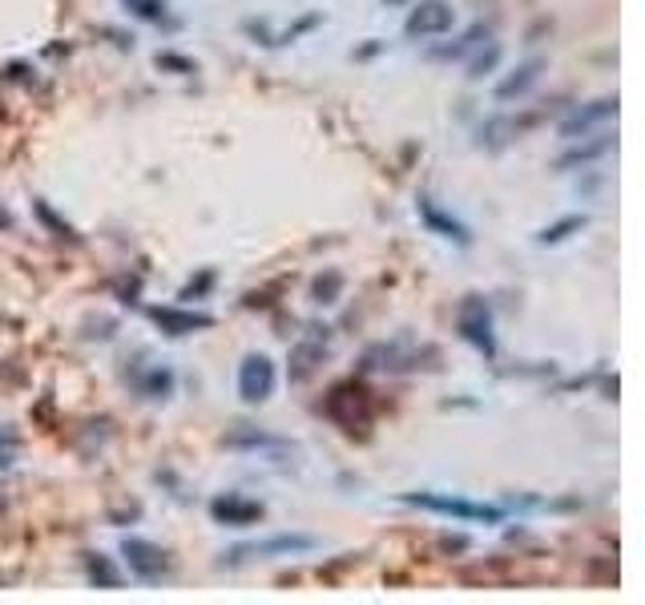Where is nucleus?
Instances as JSON below:
<instances>
[{
	"instance_id": "17",
	"label": "nucleus",
	"mask_w": 645,
	"mask_h": 605,
	"mask_svg": "<svg viewBox=\"0 0 645 605\" xmlns=\"http://www.w3.org/2000/svg\"><path fill=\"white\" fill-rule=\"evenodd\" d=\"M85 573H89V582L101 585V590H117V585H122V573L114 569V561H109L106 553H89V557H85Z\"/></svg>"
},
{
	"instance_id": "19",
	"label": "nucleus",
	"mask_w": 645,
	"mask_h": 605,
	"mask_svg": "<svg viewBox=\"0 0 645 605\" xmlns=\"http://www.w3.org/2000/svg\"><path fill=\"white\" fill-rule=\"evenodd\" d=\"M226 444L230 448H287V440L271 436V432H254V428H246V424H243V432H235Z\"/></svg>"
},
{
	"instance_id": "21",
	"label": "nucleus",
	"mask_w": 645,
	"mask_h": 605,
	"mask_svg": "<svg viewBox=\"0 0 645 605\" xmlns=\"http://www.w3.org/2000/svg\"><path fill=\"white\" fill-rule=\"evenodd\" d=\"M609 145H613V142H609V137H605V134H601V142H589V145H577V150H569V154H565V158H561V162H557V166H561V170H569V166H581V162H593V158H601V154H605V150H609Z\"/></svg>"
},
{
	"instance_id": "16",
	"label": "nucleus",
	"mask_w": 645,
	"mask_h": 605,
	"mask_svg": "<svg viewBox=\"0 0 645 605\" xmlns=\"http://www.w3.org/2000/svg\"><path fill=\"white\" fill-rule=\"evenodd\" d=\"M585 222H589L585 214H565V219H557L553 227H545V230H540L537 242H540V247H561V242H569L573 235H581V230H585Z\"/></svg>"
},
{
	"instance_id": "1",
	"label": "nucleus",
	"mask_w": 645,
	"mask_h": 605,
	"mask_svg": "<svg viewBox=\"0 0 645 605\" xmlns=\"http://www.w3.org/2000/svg\"><path fill=\"white\" fill-rule=\"evenodd\" d=\"M403 505H419L428 513L452 517V521H468V525H501L504 508L496 505H480V500H464V497H444V492H403Z\"/></svg>"
},
{
	"instance_id": "7",
	"label": "nucleus",
	"mask_w": 645,
	"mask_h": 605,
	"mask_svg": "<svg viewBox=\"0 0 645 605\" xmlns=\"http://www.w3.org/2000/svg\"><path fill=\"white\" fill-rule=\"evenodd\" d=\"M210 517L218 525H230V529H251V525H258L266 517V508H263V500L226 492V497H214L210 500Z\"/></svg>"
},
{
	"instance_id": "12",
	"label": "nucleus",
	"mask_w": 645,
	"mask_h": 605,
	"mask_svg": "<svg viewBox=\"0 0 645 605\" xmlns=\"http://www.w3.org/2000/svg\"><path fill=\"white\" fill-rule=\"evenodd\" d=\"M609 117H617V98H601V101H593V106H585V109H573V114L557 126V134H561L565 142H577L585 129L601 126V121H609Z\"/></svg>"
},
{
	"instance_id": "4",
	"label": "nucleus",
	"mask_w": 645,
	"mask_h": 605,
	"mask_svg": "<svg viewBox=\"0 0 645 605\" xmlns=\"http://www.w3.org/2000/svg\"><path fill=\"white\" fill-rule=\"evenodd\" d=\"M122 557H125L129 573H134L137 582H145V585L161 582V577L170 573L166 549H161V544H153V541H145V537H125L122 541Z\"/></svg>"
},
{
	"instance_id": "2",
	"label": "nucleus",
	"mask_w": 645,
	"mask_h": 605,
	"mask_svg": "<svg viewBox=\"0 0 645 605\" xmlns=\"http://www.w3.org/2000/svg\"><path fill=\"white\" fill-rule=\"evenodd\" d=\"M456 331L464 343L480 351V356L496 359V331H493V311L480 295H464V302L456 307Z\"/></svg>"
},
{
	"instance_id": "14",
	"label": "nucleus",
	"mask_w": 645,
	"mask_h": 605,
	"mask_svg": "<svg viewBox=\"0 0 645 605\" xmlns=\"http://www.w3.org/2000/svg\"><path fill=\"white\" fill-rule=\"evenodd\" d=\"M174 384H178V376L170 368H161V363L145 368V376L134 379V387H137L142 400H170V396H174Z\"/></svg>"
},
{
	"instance_id": "23",
	"label": "nucleus",
	"mask_w": 645,
	"mask_h": 605,
	"mask_svg": "<svg viewBox=\"0 0 645 605\" xmlns=\"http://www.w3.org/2000/svg\"><path fill=\"white\" fill-rule=\"evenodd\" d=\"M158 65L161 69H174L178 77H186V73H198V65L190 57H178V53H158Z\"/></svg>"
},
{
	"instance_id": "9",
	"label": "nucleus",
	"mask_w": 645,
	"mask_h": 605,
	"mask_svg": "<svg viewBox=\"0 0 645 605\" xmlns=\"http://www.w3.org/2000/svg\"><path fill=\"white\" fill-rule=\"evenodd\" d=\"M416 214H419V222H424L432 235L448 238V242H456V247H468V242H472V230L464 227L460 219H452L448 210H440V202H436V198L419 194V198H416Z\"/></svg>"
},
{
	"instance_id": "6",
	"label": "nucleus",
	"mask_w": 645,
	"mask_h": 605,
	"mask_svg": "<svg viewBox=\"0 0 645 605\" xmlns=\"http://www.w3.org/2000/svg\"><path fill=\"white\" fill-rule=\"evenodd\" d=\"M456 24V8L448 5V0H419L416 8L408 13V21H403V33L408 37H444V33H452Z\"/></svg>"
},
{
	"instance_id": "11",
	"label": "nucleus",
	"mask_w": 645,
	"mask_h": 605,
	"mask_svg": "<svg viewBox=\"0 0 645 605\" xmlns=\"http://www.w3.org/2000/svg\"><path fill=\"white\" fill-rule=\"evenodd\" d=\"M150 319L166 335H194V331L214 327V315H206V311H186V307H150Z\"/></svg>"
},
{
	"instance_id": "5",
	"label": "nucleus",
	"mask_w": 645,
	"mask_h": 605,
	"mask_svg": "<svg viewBox=\"0 0 645 605\" xmlns=\"http://www.w3.org/2000/svg\"><path fill=\"white\" fill-rule=\"evenodd\" d=\"M327 416H331L335 424H343L347 432L364 428L367 416H372L367 387H359V384H339V387H331V396H327Z\"/></svg>"
},
{
	"instance_id": "3",
	"label": "nucleus",
	"mask_w": 645,
	"mask_h": 605,
	"mask_svg": "<svg viewBox=\"0 0 645 605\" xmlns=\"http://www.w3.org/2000/svg\"><path fill=\"white\" fill-rule=\"evenodd\" d=\"M279 387V368L266 351H251L243 363H238V396L243 404H266Z\"/></svg>"
},
{
	"instance_id": "10",
	"label": "nucleus",
	"mask_w": 645,
	"mask_h": 605,
	"mask_svg": "<svg viewBox=\"0 0 645 605\" xmlns=\"http://www.w3.org/2000/svg\"><path fill=\"white\" fill-rule=\"evenodd\" d=\"M548 69V60L545 57H529V60H521L516 69H509V73L496 81V89H493V98L496 101H516V98H524V93L532 89V85L540 81V73Z\"/></svg>"
},
{
	"instance_id": "26",
	"label": "nucleus",
	"mask_w": 645,
	"mask_h": 605,
	"mask_svg": "<svg viewBox=\"0 0 645 605\" xmlns=\"http://www.w3.org/2000/svg\"><path fill=\"white\" fill-rule=\"evenodd\" d=\"M383 5H392V8H403V5H411V0H383Z\"/></svg>"
},
{
	"instance_id": "13",
	"label": "nucleus",
	"mask_w": 645,
	"mask_h": 605,
	"mask_svg": "<svg viewBox=\"0 0 645 605\" xmlns=\"http://www.w3.org/2000/svg\"><path fill=\"white\" fill-rule=\"evenodd\" d=\"M323 356H327V335H307V340H299L295 348H290V379H295V384L311 379L315 371H319Z\"/></svg>"
},
{
	"instance_id": "22",
	"label": "nucleus",
	"mask_w": 645,
	"mask_h": 605,
	"mask_svg": "<svg viewBox=\"0 0 645 605\" xmlns=\"http://www.w3.org/2000/svg\"><path fill=\"white\" fill-rule=\"evenodd\" d=\"M134 13L142 16V21L161 24V21H166V0H134Z\"/></svg>"
},
{
	"instance_id": "20",
	"label": "nucleus",
	"mask_w": 645,
	"mask_h": 605,
	"mask_svg": "<svg viewBox=\"0 0 645 605\" xmlns=\"http://www.w3.org/2000/svg\"><path fill=\"white\" fill-rule=\"evenodd\" d=\"M472 53H476V57L468 60V77H484V73H493V69H496V60H501V45H496L493 37H488L484 45H480V49H472Z\"/></svg>"
},
{
	"instance_id": "18",
	"label": "nucleus",
	"mask_w": 645,
	"mask_h": 605,
	"mask_svg": "<svg viewBox=\"0 0 645 605\" xmlns=\"http://www.w3.org/2000/svg\"><path fill=\"white\" fill-rule=\"evenodd\" d=\"M488 37H493V33H488V24H472V29L464 33V37L456 41V45H448V49H436V57H464V53H472V49H480V45H484Z\"/></svg>"
},
{
	"instance_id": "15",
	"label": "nucleus",
	"mask_w": 645,
	"mask_h": 605,
	"mask_svg": "<svg viewBox=\"0 0 645 605\" xmlns=\"http://www.w3.org/2000/svg\"><path fill=\"white\" fill-rule=\"evenodd\" d=\"M343 287H347V275L335 271V266H327V271L315 275V283H311V302H319V307H335V302L343 299Z\"/></svg>"
},
{
	"instance_id": "8",
	"label": "nucleus",
	"mask_w": 645,
	"mask_h": 605,
	"mask_svg": "<svg viewBox=\"0 0 645 605\" xmlns=\"http://www.w3.org/2000/svg\"><path fill=\"white\" fill-rule=\"evenodd\" d=\"M315 544L319 541L307 537V533H279V537H266V541L230 549V561H243V557H290V553H311Z\"/></svg>"
},
{
	"instance_id": "25",
	"label": "nucleus",
	"mask_w": 645,
	"mask_h": 605,
	"mask_svg": "<svg viewBox=\"0 0 645 605\" xmlns=\"http://www.w3.org/2000/svg\"><path fill=\"white\" fill-rule=\"evenodd\" d=\"M210 283H214V271H202V279L190 283V287L182 291V299H190V295H202V291H210Z\"/></svg>"
},
{
	"instance_id": "24",
	"label": "nucleus",
	"mask_w": 645,
	"mask_h": 605,
	"mask_svg": "<svg viewBox=\"0 0 645 605\" xmlns=\"http://www.w3.org/2000/svg\"><path fill=\"white\" fill-rule=\"evenodd\" d=\"M37 214H41V219H45V222H49V227H53V230H57V235H73V230H69V227H65V222H61V219H57V214H53V210H49V206H45V202H37Z\"/></svg>"
}]
</instances>
